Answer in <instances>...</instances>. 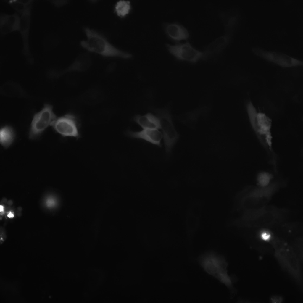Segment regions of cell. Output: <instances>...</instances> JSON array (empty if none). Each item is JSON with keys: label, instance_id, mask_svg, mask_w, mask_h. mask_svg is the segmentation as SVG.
I'll list each match as a JSON object with an SVG mask.
<instances>
[{"label": "cell", "instance_id": "obj_11", "mask_svg": "<svg viewBox=\"0 0 303 303\" xmlns=\"http://www.w3.org/2000/svg\"><path fill=\"white\" fill-rule=\"evenodd\" d=\"M126 134L130 138L142 139L159 146H161L162 135L157 129H144L139 131L128 130L126 131Z\"/></svg>", "mask_w": 303, "mask_h": 303}, {"label": "cell", "instance_id": "obj_12", "mask_svg": "<svg viewBox=\"0 0 303 303\" xmlns=\"http://www.w3.org/2000/svg\"><path fill=\"white\" fill-rule=\"evenodd\" d=\"M20 17L17 13L8 14L0 13V33L6 35L11 32L19 31Z\"/></svg>", "mask_w": 303, "mask_h": 303}, {"label": "cell", "instance_id": "obj_8", "mask_svg": "<svg viewBox=\"0 0 303 303\" xmlns=\"http://www.w3.org/2000/svg\"><path fill=\"white\" fill-rule=\"evenodd\" d=\"M51 126L57 132L64 137H79L77 123L72 115H67L57 118Z\"/></svg>", "mask_w": 303, "mask_h": 303}, {"label": "cell", "instance_id": "obj_13", "mask_svg": "<svg viewBox=\"0 0 303 303\" xmlns=\"http://www.w3.org/2000/svg\"><path fill=\"white\" fill-rule=\"evenodd\" d=\"M165 31L171 40L175 42L186 40L189 37V33L186 28L180 24L176 22L166 23L164 25Z\"/></svg>", "mask_w": 303, "mask_h": 303}, {"label": "cell", "instance_id": "obj_2", "mask_svg": "<svg viewBox=\"0 0 303 303\" xmlns=\"http://www.w3.org/2000/svg\"><path fill=\"white\" fill-rule=\"evenodd\" d=\"M197 261L207 274L224 285L231 293L234 292L232 279L228 270V263L223 256L214 251H208L199 256Z\"/></svg>", "mask_w": 303, "mask_h": 303}, {"label": "cell", "instance_id": "obj_17", "mask_svg": "<svg viewBox=\"0 0 303 303\" xmlns=\"http://www.w3.org/2000/svg\"><path fill=\"white\" fill-rule=\"evenodd\" d=\"M0 143L5 148L9 147L13 142L15 137L14 132L10 126L3 127L0 130Z\"/></svg>", "mask_w": 303, "mask_h": 303}, {"label": "cell", "instance_id": "obj_10", "mask_svg": "<svg viewBox=\"0 0 303 303\" xmlns=\"http://www.w3.org/2000/svg\"><path fill=\"white\" fill-rule=\"evenodd\" d=\"M225 22L226 33L217 38L209 44L204 51L206 58L214 56L221 52L226 46L231 37L232 31L234 28L236 22L232 20H227Z\"/></svg>", "mask_w": 303, "mask_h": 303}, {"label": "cell", "instance_id": "obj_18", "mask_svg": "<svg viewBox=\"0 0 303 303\" xmlns=\"http://www.w3.org/2000/svg\"><path fill=\"white\" fill-rule=\"evenodd\" d=\"M131 8L130 3L128 1L120 0L117 2L115 6V10L119 16L123 17L129 12Z\"/></svg>", "mask_w": 303, "mask_h": 303}, {"label": "cell", "instance_id": "obj_7", "mask_svg": "<svg viewBox=\"0 0 303 303\" xmlns=\"http://www.w3.org/2000/svg\"><path fill=\"white\" fill-rule=\"evenodd\" d=\"M251 50L256 55L282 67H296L303 65L302 61L281 52L266 51L257 47L252 48Z\"/></svg>", "mask_w": 303, "mask_h": 303}, {"label": "cell", "instance_id": "obj_19", "mask_svg": "<svg viewBox=\"0 0 303 303\" xmlns=\"http://www.w3.org/2000/svg\"><path fill=\"white\" fill-rule=\"evenodd\" d=\"M273 178V175L267 171H263L259 173L257 176L258 184L262 186L268 185Z\"/></svg>", "mask_w": 303, "mask_h": 303}, {"label": "cell", "instance_id": "obj_16", "mask_svg": "<svg viewBox=\"0 0 303 303\" xmlns=\"http://www.w3.org/2000/svg\"><path fill=\"white\" fill-rule=\"evenodd\" d=\"M91 59L90 55L87 53L79 54L68 67L70 71H82L86 70L91 66Z\"/></svg>", "mask_w": 303, "mask_h": 303}, {"label": "cell", "instance_id": "obj_15", "mask_svg": "<svg viewBox=\"0 0 303 303\" xmlns=\"http://www.w3.org/2000/svg\"><path fill=\"white\" fill-rule=\"evenodd\" d=\"M133 120L144 129H157L160 128L157 117L150 113L144 115H136Z\"/></svg>", "mask_w": 303, "mask_h": 303}, {"label": "cell", "instance_id": "obj_6", "mask_svg": "<svg viewBox=\"0 0 303 303\" xmlns=\"http://www.w3.org/2000/svg\"><path fill=\"white\" fill-rule=\"evenodd\" d=\"M169 51L177 59L195 63L201 59H205L204 52L194 47L188 42L175 45L167 44Z\"/></svg>", "mask_w": 303, "mask_h": 303}, {"label": "cell", "instance_id": "obj_5", "mask_svg": "<svg viewBox=\"0 0 303 303\" xmlns=\"http://www.w3.org/2000/svg\"><path fill=\"white\" fill-rule=\"evenodd\" d=\"M56 119L52 106L45 104L42 109L33 117L30 130L29 138L34 139L39 137L49 126L52 125Z\"/></svg>", "mask_w": 303, "mask_h": 303}, {"label": "cell", "instance_id": "obj_3", "mask_svg": "<svg viewBox=\"0 0 303 303\" xmlns=\"http://www.w3.org/2000/svg\"><path fill=\"white\" fill-rule=\"evenodd\" d=\"M84 31L86 37L80 45L88 51L106 57L128 59L132 57L130 53L120 50L112 44L101 34L88 27Z\"/></svg>", "mask_w": 303, "mask_h": 303}, {"label": "cell", "instance_id": "obj_14", "mask_svg": "<svg viewBox=\"0 0 303 303\" xmlns=\"http://www.w3.org/2000/svg\"><path fill=\"white\" fill-rule=\"evenodd\" d=\"M201 205L199 203H194L188 210L187 225L188 233L190 236L193 235L197 231L200 223V212Z\"/></svg>", "mask_w": 303, "mask_h": 303}, {"label": "cell", "instance_id": "obj_9", "mask_svg": "<svg viewBox=\"0 0 303 303\" xmlns=\"http://www.w3.org/2000/svg\"><path fill=\"white\" fill-rule=\"evenodd\" d=\"M32 4L27 6L20 17L19 31L22 37V53L28 60H32L29 44V34L31 22Z\"/></svg>", "mask_w": 303, "mask_h": 303}, {"label": "cell", "instance_id": "obj_22", "mask_svg": "<svg viewBox=\"0 0 303 303\" xmlns=\"http://www.w3.org/2000/svg\"><path fill=\"white\" fill-rule=\"evenodd\" d=\"M50 2L54 6L59 7L67 4L68 1L67 0H51Z\"/></svg>", "mask_w": 303, "mask_h": 303}, {"label": "cell", "instance_id": "obj_21", "mask_svg": "<svg viewBox=\"0 0 303 303\" xmlns=\"http://www.w3.org/2000/svg\"><path fill=\"white\" fill-rule=\"evenodd\" d=\"M6 1L21 15L24 12L27 7L20 1L19 0H11Z\"/></svg>", "mask_w": 303, "mask_h": 303}, {"label": "cell", "instance_id": "obj_4", "mask_svg": "<svg viewBox=\"0 0 303 303\" xmlns=\"http://www.w3.org/2000/svg\"><path fill=\"white\" fill-rule=\"evenodd\" d=\"M163 134L165 150L170 153L179 135L174 128L170 112L167 108L154 109Z\"/></svg>", "mask_w": 303, "mask_h": 303}, {"label": "cell", "instance_id": "obj_1", "mask_svg": "<svg viewBox=\"0 0 303 303\" xmlns=\"http://www.w3.org/2000/svg\"><path fill=\"white\" fill-rule=\"evenodd\" d=\"M246 109L251 126L258 140L270 160L275 159L276 157L273 147L271 119L265 114L258 112L250 101L247 104Z\"/></svg>", "mask_w": 303, "mask_h": 303}, {"label": "cell", "instance_id": "obj_20", "mask_svg": "<svg viewBox=\"0 0 303 303\" xmlns=\"http://www.w3.org/2000/svg\"><path fill=\"white\" fill-rule=\"evenodd\" d=\"M86 94L85 99L88 103H98L101 99V94L99 91H90Z\"/></svg>", "mask_w": 303, "mask_h": 303}, {"label": "cell", "instance_id": "obj_23", "mask_svg": "<svg viewBox=\"0 0 303 303\" xmlns=\"http://www.w3.org/2000/svg\"><path fill=\"white\" fill-rule=\"evenodd\" d=\"M22 3L28 6L29 5L32 4L33 0H19Z\"/></svg>", "mask_w": 303, "mask_h": 303}]
</instances>
